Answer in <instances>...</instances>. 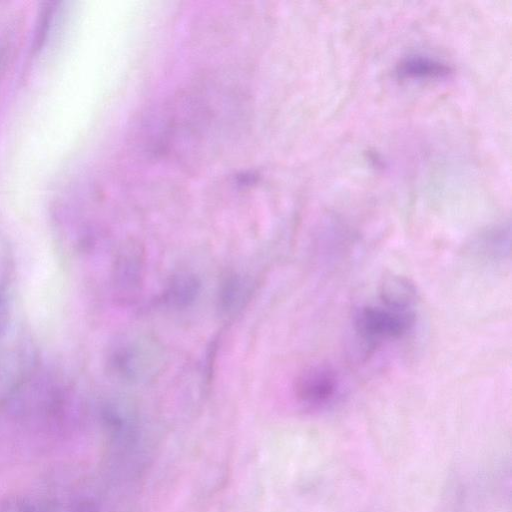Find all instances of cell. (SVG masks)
<instances>
[{
    "label": "cell",
    "instance_id": "5",
    "mask_svg": "<svg viewBox=\"0 0 512 512\" xmlns=\"http://www.w3.org/2000/svg\"><path fill=\"white\" fill-rule=\"evenodd\" d=\"M450 67L425 56H409L402 60L398 67V73L405 77L423 78L439 77L446 75Z\"/></svg>",
    "mask_w": 512,
    "mask_h": 512
},
{
    "label": "cell",
    "instance_id": "7",
    "mask_svg": "<svg viewBox=\"0 0 512 512\" xmlns=\"http://www.w3.org/2000/svg\"><path fill=\"white\" fill-rule=\"evenodd\" d=\"M509 227H496L484 233L475 243V250L486 258H504L509 253Z\"/></svg>",
    "mask_w": 512,
    "mask_h": 512
},
{
    "label": "cell",
    "instance_id": "8",
    "mask_svg": "<svg viewBox=\"0 0 512 512\" xmlns=\"http://www.w3.org/2000/svg\"><path fill=\"white\" fill-rule=\"evenodd\" d=\"M0 512H56L50 499L10 495L0 500Z\"/></svg>",
    "mask_w": 512,
    "mask_h": 512
},
{
    "label": "cell",
    "instance_id": "2",
    "mask_svg": "<svg viewBox=\"0 0 512 512\" xmlns=\"http://www.w3.org/2000/svg\"><path fill=\"white\" fill-rule=\"evenodd\" d=\"M340 379L330 366L320 364L307 368L298 377L295 392L298 400L312 409L333 404L340 393Z\"/></svg>",
    "mask_w": 512,
    "mask_h": 512
},
{
    "label": "cell",
    "instance_id": "4",
    "mask_svg": "<svg viewBox=\"0 0 512 512\" xmlns=\"http://www.w3.org/2000/svg\"><path fill=\"white\" fill-rule=\"evenodd\" d=\"M14 254L7 238L0 234V339L9 330L10 291L14 280Z\"/></svg>",
    "mask_w": 512,
    "mask_h": 512
},
{
    "label": "cell",
    "instance_id": "9",
    "mask_svg": "<svg viewBox=\"0 0 512 512\" xmlns=\"http://www.w3.org/2000/svg\"><path fill=\"white\" fill-rule=\"evenodd\" d=\"M54 8L52 2H45L40 8L33 42V48L36 51L40 50L47 40L52 26Z\"/></svg>",
    "mask_w": 512,
    "mask_h": 512
},
{
    "label": "cell",
    "instance_id": "1",
    "mask_svg": "<svg viewBox=\"0 0 512 512\" xmlns=\"http://www.w3.org/2000/svg\"><path fill=\"white\" fill-rule=\"evenodd\" d=\"M416 323L415 306L380 298L378 304L361 307L354 317V329L369 348L407 336Z\"/></svg>",
    "mask_w": 512,
    "mask_h": 512
},
{
    "label": "cell",
    "instance_id": "6",
    "mask_svg": "<svg viewBox=\"0 0 512 512\" xmlns=\"http://www.w3.org/2000/svg\"><path fill=\"white\" fill-rule=\"evenodd\" d=\"M200 289L198 279L191 274L181 273L174 276L165 293V300L175 307L186 306L193 302Z\"/></svg>",
    "mask_w": 512,
    "mask_h": 512
},
{
    "label": "cell",
    "instance_id": "3",
    "mask_svg": "<svg viewBox=\"0 0 512 512\" xmlns=\"http://www.w3.org/2000/svg\"><path fill=\"white\" fill-rule=\"evenodd\" d=\"M150 345L138 341L116 344L108 355L110 371L129 381L147 378L156 370V352Z\"/></svg>",
    "mask_w": 512,
    "mask_h": 512
},
{
    "label": "cell",
    "instance_id": "10",
    "mask_svg": "<svg viewBox=\"0 0 512 512\" xmlns=\"http://www.w3.org/2000/svg\"><path fill=\"white\" fill-rule=\"evenodd\" d=\"M243 292V286L239 279H230L226 282L222 293L224 307L228 309L235 301H239Z\"/></svg>",
    "mask_w": 512,
    "mask_h": 512
}]
</instances>
